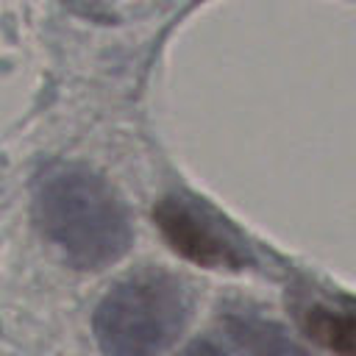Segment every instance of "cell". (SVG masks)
<instances>
[{
  "mask_svg": "<svg viewBox=\"0 0 356 356\" xmlns=\"http://www.w3.org/2000/svg\"><path fill=\"white\" fill-rule=\"evenodd\" d=\"M33 222L75 270H103L134 242L122 197L81 164L47 167L36 178Z\"/></svg>",
  "mask_w": 356,
  "mask_h": 356,
  "instance_id": "obj_1",
  "label": "cell"
},
{
  "mask_svg": "<svg viewBox=\"0 0 356 356\" xmlns=\"http://www.w3.org/2000/svg\"><path fill=\"white\" fill-rule=\"evenodd\" d=\"M189 300L175 275L136 270L95 309L92 331L106 356H161L184 334Z\"/></svg>",
  "mask_w": 356,
  "mask_h": 356,
  "instance_id": "obj_2",
  "label": "cell"
},
{
  "mask_svg": "<svg viewBox=\"0 0 356 356\" xmlns=\"http://www.w3.org/2000/svg\"><path fill=\"white\" fill-rule=\"evenodd\" d=\"M156 225L164 242L192 264L214 270H242L248 253L234 231L195 200L170 195L156 206Z\"/></svg>",
  "mask_w": 356,
  "mask_h": 356,
  "instance_id": "obj_3",
  "label": "cell"
},
{
  "mask_svg": "<svg viewBox=\"0 0 356 356\" xmlns=\"http://www.w3.org/2000/svg\"><path fill=\"white\" fill-rule=\"evenodd\" d=\"M225 331L248 356H312L278 323L250 312H231L222 317Z\"/></svg>",
  "mask_w": 356,
  "mask_h": 356,
  "instance_id": "obj_4",
  "label": "cell"
},
{
  "mask_svg": "<svg viewBox=\"0 0 356 356\" xmlns=\"http://www.w3.org/2000/svg\"><path fill=\"white\" fill-rule=\"evenodd\" d=\"M303 331L309 339L337 356H356V314L325 306H312L303 314Z\"/></svg>",
  "mask_w": 356,
  "mask_h": 356,
  "instance_id": "obj_5",
  "label": "cell"
},
{
  "mask_svg": "<svg viewBox=\"0 0 356 356\" xmlns=\"http://www.w3.org/2000/svg\"><path fill=\"white\" fill-rule=\"evenodd\" d=\"M184 356H228L220 345H214V342H206V339H195L186 350H184Z\"/></svg>",
  "mask_w": 356,
  "mask_h": 356,
  "instance_id": "obj_6",
  "label": "cell"
}]
</instances>
